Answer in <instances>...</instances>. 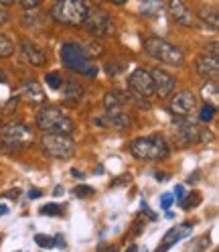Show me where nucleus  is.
Returning <instances> with one entry per match:
<instances>
[{"label":"nucleus","mask_w":219,"mask_h":252,"mask_svg":"<svg viewBox=\"0 0 219 252\" xmlns=\"http://www.w3.org/2000/svg\"><path fill=\"white\" fill-rule=\"evenodd\" d=\"M61 61H63V67L71 73H80L85 77L98 75V65L87 57L83 45L75 41H67L61 45Z\"/></svg>","instance_id":"obj_1"},{"label":"nucleus","mask_w":219,"mask_h":252,"mask_svg":"<svg viewBox=\"0 0 219 252\" xmlns=\"http://www.w3.org/2000/svg\"><path fill=\"white\" fill-rule=\"evenodd\" d=\"M87 0H55L49 17L65 27H82L87 17Z\"/></svg>","instance_id":"obj_2"},{"label":"nucleus","mask_w":219,"mask_h":252,"mask_svg":"<svg viewBox=\"0 0 219 252\" xmlns=\"http://www.w3.org/2000/svg\"><path fill=\"white\" fill-rule=\"evenodd\" d=\"M130 153L138 161H166L170 155V147L161 134H150L134 138L130 145Z\"/></svg>","instance_id":"obj_3"},{"label":"nucleus","mask_w":219,"mask_h":252,"mask_svg":"<svg viewBox=\"0 0 219 252\" xmlns=\"http://www.w3.org/2000/svg\"><path fill=\"white\" fill-rule=\"evenodd\" d=\"M37 126L43 132H59V134H73L75 122L63 114V110L57 106H45L37 112Z\"/></svg>","instance_id":"obj_4"},{"label":"nucleus","mask_w":219,"mask_h":252,"mask_svg":"<svg viewBox=\"0 0 219 252\" xmlns=\"http://www.w3.org/2000/svg\"><path fill=\"white\" fill-rule=\"evenodd\" d=\"M33 145V130L23 122H8L0 126V147L6 153H19Z\"/></svg>","instance_id":"obj_5"},{"label":"nucleus","mask_w":219,"mask_h":252,"mask_svg":"<svg viewBox=\"0 0 219 252\" xmlns=\"http://www.w3.org/2000/svg\"><path fill=\"white\" fill-rule=\"evenodd\" d=\"M144 51L152 59L161 61V63H166V65H175V67L185 65L183 51L179 49L177 45L168 43L166 39H161V37H148V39H144Z\"/></svg>","instance_id":"obj_6"},{"label":"nucleus","mask_w":219,"mask_h":252,"mask_svg":"<svg viewBox=\"0 0 219 252\" xmlns=\"http://www.w3.org/2000/svg\"><path fill=\"white\" fill-rule=\"evenodd\" d=\"M39 145L43 149V153L51 159H61L67 161L75 153V140L71 138V134H59V132H43Z\"/></svg>","instance_id":"obj_7"},{"label":"nucleus","mask_w":219,"mask_h":252,"mask_svg":"<svg viewBox=\"0 0 219 252\" xmlns=\"http://www.w3.org/2000/svg\"><path fill=\"white\" fill-rule=\"evenodd\" d=\"M213 140V134L207 128H201V126L189 122V120H179L177 128H175V143L181 149L193 147V145H207Z\"/></svg>","instance_id":"obj_8"},{"label":"nucleus","mask_w":219,"mask_h":252,"mask_svg":"<svg viewBox=\"0 0 219 252\" xmlns=\"http://www.w3.org/2000/svg\"><path fill=\"white\" fill-rule=\"evenodd\" d=\"M82 27L93 37H112V35H116V23L112 21V17H110L106 10H102L98 6H89L87 17H85Z\"/></svg>","instance_id":"obj_9"},{"label":"nucleus","mask_w":219,"mask_h":252,"mask_svg":"<svg viewBox=\"0 0 219 252\" xmlns=\"http://www.w3.org/2000/svg\"><path fill=\"white\" fill-rule=\"evenodd\" d=\"M197 108V98L191 90H181L177 94L170 96V102H168V110L173 112L177 118H187L195 112Z\"/></svg>","instance_id":"obj_10"},{"label":"nucleus","mask_w":219,"mask_h":252,"mask_svg":"<svg viewBox=\"0 0 219 252\" xmlns=\"http://www.w3.org/2000/svg\"><path fill=\"white\" fill-rule=\"evenodd\" d=\"M128 88L138 94V96H142V98H152L154 96V84H152V75L148 69H142V67H138L130 73L128 77Z\"/></svg>","instance_id":"obj_11"},{"label":"nucleus","mask_w":219,"mask_h":252,"mask_svg":"<svg viewBox=\"0 0 219 252\" xmlns=\"http://www.w3.org/2000/svg\"><path fill=\"white\" fill-rule=\"evenodd\" d=\"M166 10L170 14V19H173L177 25L187 27V29L197 27V17L193 14V10L185 4V0H168Z\"/></svg>","instance_id":"obj_12"},{"label":"nucleus","mask_w":219,"mask_h":252,"mask_svg":"<svg viewBox=\"0 0 219 252\" xmlns=\"http://www.w3.org/2000/svg\"><path fill=\"white\" fill-rule=\"evenodd\" d=\"M19 53H21V59L30 67H43L47 63L45 51L41 49L39 45H35L33 41H28V39H23L19 43Z\"/></svg>","instance_id":"obj_13"},{"label":"nucleus","mask_w":219,"mask_h":252,"mask_svg":"<svg viewBox=\"0 0 219 252\" xmlns=\"http://www.w3.org/2000/svg\"><path fill=\"white\" fill-rule=\"evenodd\" d=\"M152 75V84H154V96H161V98H168L170 94L175 92V86H177V80L170 75L166 69H161V67H154L150 71Z\"/></svg>","instance_id":"obj_14"},{"label":"nucleus","mask_w":219,"mask_h":252,"mask_svg":"<svg viewBox=\"0 0 219 252\" xmlns=\"http://www.w3.org/2000/svg\"><path fill=\"white\" fill-rule=\"evenodd\" d=\"M195 69L199 75H203L205 80H215L217 82V77H219V59L215 55H201L197 57L195 61Z\"/></svg>","instance_id":"obj_15"},{"label":"nucleus","mask_w":219,"mask_h":252,"mask_svg":"<svg viewBox=\"0 0 219 252\" xmlns=\"http://www.w3.org/2000/svg\"><path fill=\"white\" fill-rule=\"evenodd\" d=\"M21 96L30 104H43L45 102V92H43V88L37 80H23Z\"/></svg>","instance_id":"obj_16"},{"label":"nucleus","mask_w":219,"mask_h":252,"mask_svg":"<svg viewBox=\"0 0 219 252\" xmlns=\"http://www.w3.org/2000/svg\"><path fill=\"white\" fill-rule=\"evenodd\" d=\"M61 90H63V100H65V104H69V106H77V104L83 100V86H82L80 82L65 80V84L61 86Z\"/></svg>","instance_id":"obj_17"},{"label":"nucleus","mask_w":219,"mask_h":252,"mask_svg":"<svg viewBox=\"0 0 219 252\" xmlns=\"http://www.w3.org/2000/svg\"><path fill=\"white\" fill-rule=\"evenodd\" d=\"M191 234H193V224H191V222H185V224H181V226H177V228H170V230L164 234L163 242L168 244V246H173V244H177V242H181V240H185V238H189Z\"/></svg>","instance_id":"obj_18"},{"label":"nucleus","mask_w":219,"mask_h":252,"mask_svg":"<svg viewBox=\"0 0 219 252\" xmlns=\"http://www.w3.org/2000/svg\"><path fill=\"white\" fill-rule=\"evenodd\" d=\"M164 10V2L163 0H140V14L146 19H156L161 17Z\"/></svg>","instance_id":"obj_19"},{"label":"nucleus","mask_w":219,"mask_h":252,"mask_svg":"<svg viewBox=\"0 0 219 252\" xmlns=\"http://www.w3.org/2000/svg\"><path fill=\"white\" fill-rule=\"evenodd\" d=\"M45 17L47 14H43V12H33V10H27L25 14H23V25L27 27V29H33V31H39V29H43V23H45Z\"/></svg>","instance_id":"obj_20"},{"label":"nucleus","mask_w":219,"mask_h":252,"mask_svg":"<svg viewBox=\"0 0 219 252\" xmlns=\"http://www.w3.org/2000/svg\"><path fill=\"white\" fill-rule=\"evenodd\" d=\"M201 96L205 98V102H211L213 106L217 104V98H219V90H217V82L215 80H207L201 88Z\"/></svg>","instance_id":"obj_21"},{"label":"nucleus","mask_w":219,"mask_h":252,"mask_svg":"<svg viewBox=\"0 0 219 252\" xmlns=\"http://www.w3.org/2000/svg\"><path fill=\"white\" fill-rule=\"evenodd\" d=\"M197 17L201 21H205L207 25H211V29H217V23H219V19H217V6H207V4L201 6Z\"/></svg>","instance_id":"obj_22"},{"label":"nucleus","mask_w":219,"mask_h":252,"mask_svg":"<svg viewBox=\"0 0 219 252\" xmlns=\"http://www.w3.org/2000/svg\"><path fill=\"white\" fill-rule=\"evenodd\" d=\"M12 53H14V43L6 35L0 33V59H8L12 57Z\"/></svg>","instance_id":"obj_23"},{"label":"nucleus","mask_w":219,"mask_h":252,"mask_svg":"<svg viewBox=\"0 0 219 252\" xmlns=\"http://www.w3.org/2000/svg\"><path fill=\"white\" fill-rule=\"evenodd\" d=\"M201 203V193L199 191H193V193H187L185 199L181 201V208L183 210H191V208H197Z\"/></svg>","instance_id":"obj_24"},{"label":"nucleus","mask_w":219,"mask_h":252,"mask_svg":"<svg viewBox=\"0 0 219 252\" xmlns=\"http://www.w3.org/2000/svg\"><path fill=\"white\" fill-rule=\"evenodd\" d=\"M45 82L51 90H61V86H63V77H61L59 71H49L45 75Z\"/></svg>","instance_id":"obj_25"},{"label":"nucleus","mask_w":219,"mask_h":252,"mask_svg":"<svg viewBox=\"0 0 219 252\" xmlns=\"http://www.w3.org/2000/svg\"><path fill=\"white\" fill-rule=\"evenodd\" d=\"M41 216H51V218H61L63 216V208L57 206V203H47V206H43L39 210Z\"/></svg>","instance_id":"obj_26"},{"label":"nucleus","mask_w":219,"mask_h":252,"mask_svg":"<svg viewBox=\"0 0 219 252\" xmlns=\"http://www.w3.org/2000/svg\"><path fill=\"white\" fill-rule=\"evenodd\" d=\"M209 244H211V238H209V234H205V236H201V238H197L187 252H205L209 248Z\"/></svg>","instance_id":"obj_27"},{"label":"nucleus","mask_w":219,"mask_h":252,"mask_svg":"<svg viewBox=\"0 0 219 252\" xmlns=\"http://www.w3.org/2000/svg\"><path fill=\"white\" fill-rule=\"evenodd\" d=\"M215 112H217V108H215L213 104L205 102V106H203V108H201V114H199V120H201V122H211V120L215 118Z\"/></svg>","instance_id":"obj_28"},{"label":"nucleus","mask_w":219,"mask_h":252,"mask_svg":"<svg viewBox=\"0 0 219 252\" xmlns=\"http://www.w3.org/2000/svg\"><path fill=\"white\" fill-rule=\"evenodd\" d=\"M83 49H85V53H87L89 59H91V57H100V55L104 53V47H102L98 41H89V43L83 47Z\"/></svg>","instance_id":"obj_29"},{"label":"nucleus","mask_w":219,"mask_h":252,"mask_svg":"<svg viewBox=\"0 0 219 252\" xmlns=\"http://www.w3.org/2000/svg\"><path fill=\"white\" fill-rule=\"evenodd\" d=\"M73 193H75V197H80V199H87L91 195H96V189L89 187V185H77L73 189Z\"/></svg>","instance_id":"obj_30"},{"label":"nucleus","mask_w":219,"mask_h":252,"mask_svg":"<svg viewBox=\"0 0 219 252\" xmlns=\"http://www.w3.org/2000/svg\"><path fill=\"white\" fill-rule=\"evenodd\" d=\"M35 244L39 246V248H47V250H51V248H55V244H53V238L51 236H47V234H37L35 236Z\"/></svg>","instance_id":"obj_31"},{"label":"nucleus","mask_w":219,"mask_h":252,"mask_svg":"<svg viewBox=\"0 0 219 252\" xmlns=\"http://www.w3.org/2000/svg\"><path fill=\"white\" fill-rule=\"evenodd\" d=\"M43 2H45V0H19V4H21L25 10H35V8H39Z\"/></svg>","instance_id":"obj_32"},{"label":"nucleus","mask_w":219,"mask_h":252,"mask_svg":"<svg viewBox=\"0 0 219 252\" xmlns=\"http://www.w3.org/2000/svg\"><path fill=\"white\" fill-rule=\"evenodd\" d=\"M173 201H175V197L170 195V193H163L161 195V208L163 210H168L170 206H173Z\"/></svg>","instance_id":"obj_33"},{"label":"nucleus","mask_w":219,"mask_h":252,"mask_svg":"<svg viewBox=\"0 0 219 252\" xmlns=\"http://www.w3.org/2000/svg\"><path fill=\"white\" fill-rule=\"evenodd\" d=\"M8 23H10V12H8V8L0 6V27H4V25H8Z\"/></svg>","instance_id":"obj_34"},{"label":"nucleus","mask_w":219,"mask_h":252,"mask_svg":"<svg viewBox=\"0 0 219 252\" xmlns=\"http://www.w3.org/2000/svg\"><path fill=\"white\" fill-rule=\"evenodd\" d=\"M185 195H187L185 185H175V195H173V197H175V201H179V203H181V201L185 199Z\"/></svg>","instance_id":"obj_35"},{"label":"nucleus","mask_w":219,"mask_h":252,"mask_svg":"<svg viewBox=\"0 0 219 252\" xmlns=\"http://www.w3.org/2000/svg\"><path fill=\"white\" fill-rule=\"evenodd\" d=\"M106 71H108L110 75H116L118 71H122V65H116V63L108 61V63H106Z\"/></svg>","instance_id":"obj_36"},{"label":"nucleus","mask_w":219,"mask_h":252,"mask_svg":"<svg viewBox=\"0 0 219 252\" xmlns=\"http://www.w3.org/2000/svg\"><path fill=\"white\" fill-rule=\"evenodd\" d=\"M53 244H55V248H59V250H65L67 248V244H65V238H63V236H55V238H53Z\"/></svg>","instance_id":"obj_37"},{"label":"nucleus","mask_w":219,"mask_h":252,"mask_svg":"<svg viewBox=\"0 0 219 252\" xmlns=\"http://www.w3.org/2000/svg\"><path fill=\"white\" fill-rule=\"evenodd\" d=\"M98 252H120V248L116 244H102L98 248Z\"/></svg>","instance_id":"obj_38"},{"label":"nucleus","mask_w":219,"mask_h":252,"mask_svg":"<svg viewBox=\"0 0 219 252\" xmlns=\"http://www.w3.org/2000/svg\"><path fill=\"white\" fill-rule=\"evenodd\" d=\"M19 195H21V189H17V187H14V189H10V191H6V193H4V197H8V199H14V201L19 199Z\"/></svg>","instance_id":"obj_39"},{"label":"nucleus","mask_w":219,"mask_h":252,"mask_svg":"<svg viewBox=\"0 0 219 252\" xmlns=\"http://www.w3.org/2000/svg\"><path fill=\"white\" fill-rule=\"evenodd\" d=\"M43 195L41 189H28V199H39Z\"/></svg>","instance_id":"obj_40"},{"label":"nucleus","mask_w":219,"mask_h":252,"mask_svg":"<svg viewBox=\"0 0 219 252\" xmlns=\"http://www.w3.org/2000/svg\"><path fill=\"white\" fill-rule=\"evenodd\" d=\"M17 104H19V98L14 96V100H10L8 104H6V108H4V112H8V110H12V108H17Z\"/></svg>","instance_id":"obj_41"},{"label":"nucleus","mask_w":219,"mask_h":252,"mask_svg":"<svg viewBox=\"0 0 219 252\" xmlns=\"http://www.w3.org/2000/svg\"><path fill=\"white\" fill-rule=\"evenodd\" d=\"M19 0H0V6H4V8H8V6H12V4H17Z\"/></svg>","instance_id":"obj_42"},{"label":"nucleus","mask_w":219,"mask_h":252,"mask_svg":"<svg viewBox=\"0 0 219 252\" xmlns=\"http://www.w3.org/2000/svg\"><path fill=\"white\" fill-rule=\"evenodd\" d=\"M106 2H110V4H114V6H122V4H126L128 0H106Z\"/></svg>","instance_id":"obj_43"},{"label":"nucleus","mask_w":219,"mask_h":252,"mask_svg":"<svg viewBox=\"0 0 219 252\" xmlns=\"http://www.w3.org/2000/svg\"><path fill=\"white\" fill-rule=\"evenodd\" d=\"M168 248H170V246H168V244H164V242H163V246H159V248H156V250H154V252H166V250H168Z\"/></svg>","instance_id":"obj_44"},{"label":"nucleus","mask_w":219,"mask_h":252,"mask_svg":"<svg viewBox=\"0 0 219 252\" xmlns=\"http://www.w3.org/2000/svg\"><path fill=\"white\" fill-rule=\"evenodd\" d=\"M8 214V206H0V218Z\"/></svg>","instance_id":"obj_45"},{"label":"nucleus","mask_w":219,"mask_h":252,"mask_svg":"<svg viewBox=\"0 0 219 252\" xmlns=\"http://www.w3.org/2000/svg\"><path fill=\"white\" fill-rule=\"evenodd\" d=\"M124 252H138V246H136V244H132V246H128Z\"/></svg>","instance_id":"obj_46"},{"label":"nucleus","mask_w":219,"mask_h":252,"mask_svg":"<svg viewBox=\"0 0 219 252\" xmlns=\"http://www.w3.org/2000/svg\"><path fill=\"white\" fill-rule=\"evenodd\" d=\"M61 191H63V187H61V185H57V187H55V191H53V193H55V195H61Z\"/></svg>","instance_id":"obj_47"},{"label":"nucleus","mask_w":219,"mask_h":252,"mask_svg":"<svg viewBox=\"0 0 219 252\" xmlns=\"http://www.w3.org/2000/svg\"><path fill=\"white\" fill-rule=\"evenodd\" d=\"M140 252H148V250H146V248H144V250H140Z\"/></svg>","instance_id":"obj_48"},{"label":"nucleus","mask_w":219,"mask_h":252,"mask_svg":"<svg viewBox=\"0 0 219 252\" xmlns=\"http://www.w3.org/2000/svg\"><path fill=\"white\" fill-rule=\"evenodd\" d=\"M213 252H217V250H213Z\"/></svg>","instance_id":"obj_49"}]
</instances>
